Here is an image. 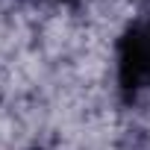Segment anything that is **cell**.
Masks as SVG:
<instances>
[{"instance_id": "cell-1", "label": "cell", "mask_w": 150, "mask_h": 150, "mask_svg": "<svg viewBox=\"0 0 150 150\" xmlns=\"http://www.w3.org/2000/svg\"><path fill=\"white\" fill-rule=\"evenodd\" d=\"M118 86L127 97L150 91V18L135 21L118 41Z\"/></svg>"}]
</instances>
